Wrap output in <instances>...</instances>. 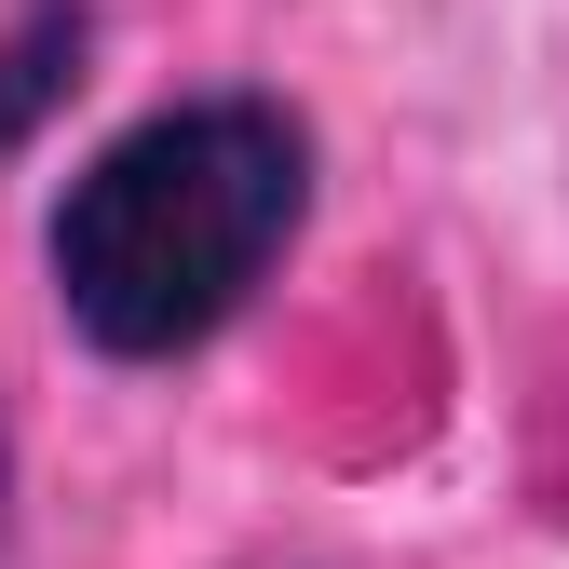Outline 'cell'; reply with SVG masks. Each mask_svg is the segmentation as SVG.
Here are the masks:
<instances>
[{
  "label": "cell",
  "mask_w": 569,
  "mask_h": 569,
  "mask_svg": "<svg viewBox=\"0 0 569 569\" xmlns=\"http://www.w3.org/2000/svg\"><path fill=\"white\" fill-rule=\"evenodd\" d=\"M312 218V136L271 96H177L54 190V299L109 367L203 352Z\"/></svg>",
  "instance_id": "6da1fadb"
},
{
  "label": "cell",
  "mask_w": 569,
  "mask_h": 569,
  "mask_svg": "<svg viewBox=\"0 0 569 569\" xmlns=\"http://www.w3.org/2000/svg\"><path fill=\"white\" fill-rule=\"evenodd\" d=\"M0 502H14V420H0Z\"/></svg>",
  "instance_id": "7a4b0ae2"
}]
</instances>
